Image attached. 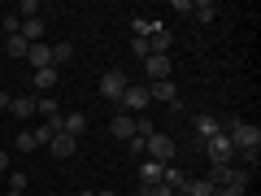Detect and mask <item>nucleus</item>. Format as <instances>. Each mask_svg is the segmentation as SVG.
Wrapping results in <instances>:
<instances>
[{"mask_svg":"<svg viewBox=\"0 0 261 196\" xmlns=\"http://www.w3.org/2000/svg\"><path fill=\"white\" fill-rule=\"evenodd\" d=\"M109 135L122 140V144L135 140V113H113V118H109Z\"/></svg>","mask_w":261,"mask_h":196,"instance_id":"0eeeda50","label":"nucleus"},{"mask_svg":"<svg viewBox=\"0 0 261 196\" xmlns=\"http://www.w3.org/2000/svg\"><path fill=\"white\" fill-rule=\"evenodd\" d=\"M170 31L161 27V22H152V31H148V57H170Z\"/></svg>","mask_w":261,"mask_h":196,"instance_id":"39448f33","label":"nucleus"},{"mask_svg":"<svg viewBox=\"0 0 261 196\" xmlns=\"http://www.w3.org/2000/svg\"><path fill=\"white\" fill-rule=\"evenodd\" d=\"M192 18L196 22H214L218 18V5H214V0H192Z\"/></svg>","mask_w":261,"mask_h":196,"instance_id":"dca6fc26","label":"nucleus"},{"mask_svg":"<svg viewBox=\"0 0 261 196\" xmlns=\"http://www.w3.org/2000/svg\"><path fill=\"white\" fill-rule=\"evenodd\" d=\"M148 101H152V96H148V83H126V92H122V113H135V118H140V113L144 109H148Z\"/></svg>","mask_w":261,"mask_h":196,"instance_id":"f257e3e1","label":"nucleus"},{"mask_svg":"<svg viewBox=\"0 0 261 196\" xmlns=\"http://www.w3.org/2000/svg\"><path fill=\"white\" fill-rule=\"evenodd\" d=\"M13 149H18V153H35L39 144H35V135H31V131H22L18 140H13Z\"/></svg>","mask_w":261,"mask_h":196,"instance_id":"5701e85b","label":"nucleus"},{"mask_svg":"<svg viewBox=\"0 0 261 196\" xmlns=\"http://www.w3.org/2000/svg\"><path fill=\"white\" fill-rule=\"evenodd\" d=\"M31 83H35V92H39V96H48L57 83H61V75H57L53 65H48V70H35V79H31Z\"/></svg>","mask_w":261,"mask_h":196,"instance_id":"9b49d317","label":"nucleus"},{"mask_svg":"<svg viewBox=\"0 0 261 196\" xmlns=\"http://www.w3.org/2000/svg\"><path fill=\"white\" fill-rule=\"evenodd\" d=\"M130 53H135V57H140V61H144V57H148V39H140V35H130Z\"/></svg>","mask_w":261,"mask_h":196,"instance_id":"bb28decb","label":"nucleus"},{"mask_svg":"<svg viewBox=\"0 0 261 196\" xmlns=\"http://www.w3.org/2000/svg\"><path fill=\"white\" fill-rule=\"evenodd\" d=\"M205 153H209V166H231L235 161V149L226 140V131H218L214 140H205Z\"/></svg>","mask_w":261,"mask_h":196,"instance_id":"f03ea898","label":"nucleus"},{"mask_svg":"<svg viewBox=\"0 0 261 196\" xmlns=\"http://www.w3.org/2000/svg\"><path fill=\"white\" fill-rule=\"evenodd\" d=\"M161 183H166V187H174V192H178V187H183L187 179H183V170H178V166H166V170H161Z\"/></svg>","mask_w":261,"mask_h":196,"instance_id":"412c9836","label":"nucleus"},{"mask_svg":"<svg viewBox=\"0 0 261 196\" xmlns=\"http://www.w3.org/2000/svg\"><path fill=\"white\" fill-rule=\"evenodd\" d=\"M31 18H44L39 13V0H22L18 5V22H31Z\"/></svg>","mask_w":261,"mask_h":196,"instance_id":"4be33fe9","label":"nucleus"},{"mask_svg":"<svg viewBox=\"0 0 261 196\" xmlns=\"http://www.w3.org/2000/svg\"><path fill=\"white\" fill-rule=\"evenodd\" d=\"M5 53H9V57H27L31 44H27L22 35H5Z\"/></svg>","mask_w":261,"mask_h":196,"instance_id":"a211bd4d","label":"nucleus"},{"mask_svg":"<svg viewBox=\"0 0 261 196\" xmlns=\"http://www.w3.org/2000/svg\"><path fill=\"white\" fill-rule=\"evenodd\" d=\"M9 113H13V118H35V96H13Z\"/></svg>","mask_w":261,"mask_h":196,"instance_id":"4468645a","label":"nucleus"},{"mask_svg":"<svg viewBox=\"0 0 261 196\" xmlns=\"http://www.w3.org/2000/svg\"><path fill=\"white\" fill-rule=\"evenodd\" d=\"M27 61H31V70H48V65H53V48L48 44H31Z\"/></svg>","mask_w":261,"mask_h":196,"instance_id":"f8f14e48","label":"nucleus"},{"mask_svg":"<svg viewBox=\"0 0 261 196\" xmlns=\"http://www.w3.org/2000/svg\"><path fill=\"white\" fill-rule=\"evenodd\" d=\"M218 131H222V118H214V113H200V118H196V135H200V144L214 140Z\"/></svg>","mask_w":261,"mask_h":196,"instance_id":"9d476101","label":"nucleus"},{"mask_svg":"<svg viewBox=\"0 0 261 196\" xmlns=\"http://www.w3.org/2000/svg\"><path fill=\"white\" fill-rule=\"evenodd\" d=\"M70 57H74V44H53V70H61Z\"/></svg>","mask_w":261,"mask_h":196,"instance_id":"aec40b11","label":"nucleus"},{"mask_svg":"<svg viewBox=\"0 0 261 196\" xmlns=\"http://www.w3.org/2000/svg\"><path fill=\"white\" fill-rule=\"evenodd\" d=\"M148 96H152V101H161V105H170V109H183V101H178V87L174 83H170V79H166V83H148Z\"/></svg>","mask_w":261,"mask_h":196,"instance_id":"423d86ee","label":"nucleus"},{"mask_svg":"<svg viewBox=\"0 0 261 196\" xmlns=\"http://www.w3.org/2000/svg\"><path fill=\"white\" fill-rule=\"evenodd\" d=\"M135 196H140V192H135Z\"/></svg>","mask_w":261,"mask_h":196,"instance_id":"72a5a7b5","label":"nucleus"},{"mask_svg":"<svg viewBox=\"0 0 261 196\" xmlns=\"http://www.w3.org/2000/svg\"><path fill=\"white\" fill-rule=\"evenodd\" d=\"M22 31V22H18V13H5V35H18Z\"/></svg>","mask_w":261,"mask_h":196,"instance_id":"cd10ccee","label":"nucleus"},{"mask_svg":"<svg viewBox=\"0 0 261 196\" xmlns=\"http://www.w3.org/2000/svg\"><path fill=\"white\" fill-rule=\"evenodd\" d=\"M144 153H148L152 161H161V166H170V161H174V140H170V135H148V140H144Z\"/></svg>","mask_w":261,"mask_h":196,"instance_id":"20e7f679","label":"nucleus"},{"mask_svg":"<svg viewBox=\"0 0 261 196\" xmlns=\"http://www.w3.org/2000/svg\"><path fill=\"white\" fill-rule=\"evenodd\" d=\"M27 183H31V179L22 175V170H13V175H9V192H22V196H27Z\"/></svg>","mask_w":261,"mask_h":196,"instance_id":"393cba45","label":"nucleus"},{"mask_svg":"<svg viewBox=\"0 0 261 196\" xmlns=\"http://www.w3.org/2000/svg\"><path fill=\"white\" fill-rule=\"evenodd\" d=\"M140 196H174V187H166V183H152V187H140Z\"/></svg>","mask_w":261,"mask_h":196,"instance_id":"a878e982","label":"nucleus"},{"mask_svg":"<svg viewBox=\"0 0 261 196\" xmlns=\"http://www.w3.org/2000/svg\"><path fill=\"white\" fill-rule=\"evenodd\" d=\"M183 192L187 196H214V183L209 179H192V183H183Z\"/></svg>","mask_w":261,"mask_h":196,"instance_id":"6ab92c4d","label":"nucleus"},{"mask_svg":"<svg viewBox=\"0 0 261 196\" xmlns=\"http://www.w3.org/2000/svg\"><path fill=\"white\" fill-rule=\"evenodd\" d=\"M96 196H118V192H109V187H105V192H96Z\"/></svg>","mask_w":261,"mask_h":196,"instance_id":"7c9ffc66","label":"nucleus"},{"mask_svg":"<svg viewBox=\"0 0 261 196\" xmlns=\"http://www.w3.org/2000/svg\"><path fill=\"white\" fill-rule=\"evenodd\" d=\"M135 135H140V140H148V135H157V127H152V118H135Z\"/></svg>","mask_w":261,"mask_h":196,"instance_id":"b1692460","label":"nucleus"},{"mask_svg":"<svg viewBox=\"0 0 261 196\" xmlns=\"http://www.w3.org/2000/svg\"><path fill=\"white\" fill-rule=\"evenodd\" d=\"M174 196H187V192H183V187H178V192H174Z\"/></svg>","mask_w":261,"mask_h":196,"instance_id":"2f4dec72","label":"nucleus"},{"mask_svg":"<svg viewBox=\"0 0 261 196\" xmlns=\"http://www.w3.org/2000/svg\"><path fill=\"white\" fill-rule=\"evenodd\" d=\"M130 27H135V35H140V39H148V31H152V22H148V18H135V22H130Z\"/></svg>","mask_w":261,"mask_h":196,"instance_id":"c85d7f7f","label":"nucleus"},{"mask_svg":"<svg viewBox=\"0 0 261 196\" xmlns=\"http://www.w3.org/2000/svg\"><path fill=\"white\" fill-rule=\"evenodd\" d=\"M74 149H79V140H74V135H65V131H57V135H53V140H48V153H53V157H74Z\"/></svg>","mask_w":261,"mask_h":196,"instance_id":"6e6552de","label":"nucleus"},{"mask_svg":"<svg viewBox=\"0 0 261 196\" xmlns=\"http://www.w3.org/2000/svg\"><path fill=\"white\" fill-rule=\"evenodd\" d=\"M144 75H148L152 83H166L170 79V57H144Z\"/></svg>","mask_w":261,"mask_h":196,"instance_id":"1a4fd4ad","label":"nucleus"},{"mask_svg":"<svg viewBox=\"0 0 261 196\" xmlns=\"http://www.w3.org/2000/svg\"><path fill=\"white\" fill-rule=\"evenodd\" d=\"M126 83H130V79L122 75L118 65H113V70H105V75H100V96L118 105V101H122V92H126Z\"/></svg>","mask_w":261,"mask_h":196,"instance_id":"7ed1b4c3","label":"nucleus"},{"mask_svg":"<svg viewBox=\"0 0 261 196\" xmlns=\"http://www.w3.org/2000/svg\"><path fill=\"white\" fill-rule=\"evenodd\" d=\"M57 113H61V105H57L53 96H35V118L48 122V118H57Z\"/></svg>","mask_w":261,"mask_h":196,"instance_id":"f3484780","label":"nucleus"},{"mask_svg":"<svg viewBox=\"0 0 261 196\" xmlns=\"http://www.w3.org/2000/svg\"><path fill=\"white\" fill-rule=\"evenodd\" d=\"M61 131H65V135H74V140H79V135H83V131H87V118H83V113H61Z\"/></svg>","mask_w":261,"mask_h":196,"instance_id":"2eb2a0df","label":"nucleus"},{"mask_svg":"<svg viewBox=\"0 0 261 196\" xmlns=\"http://www.w3.org/2000/svg\"><path fill=\"white\" fill-rule=\"evenodd\" d=\"M5 170H9V153H0V175H5Z\"/></svg>","mask_w":261,"mask_h":196,"instance_id":"c756f323","label":"nucleus"},{"mask_svg":"<svg viewBox=\"0 0 261 196\" xmlns=\"http://www.w3.org/2000/svg\"><path fill=\"white\" fill-rule=\"evenodd\" d=\"M5 196H22V192H5Z\"/></svg>","mask_w":261,"mask_h":196,"instance_id":"473e14b6","label":"nucleus"},{"mask_svg":"<svg viewBox=\"0 0 261 196\" xmlns=\"http://www.w3.org/2000/svg\"><path fill=\"white\" fill-rule=\"evenodd\" d=\"M161 170H166V166H161V161H152V157H144V161H140V183H144V187H152V183H161Z\"/></svg>","mask_w":261,"mask_h":196,"instance_id":"ddd939ff","label":"nucleus"}]
</instances>
